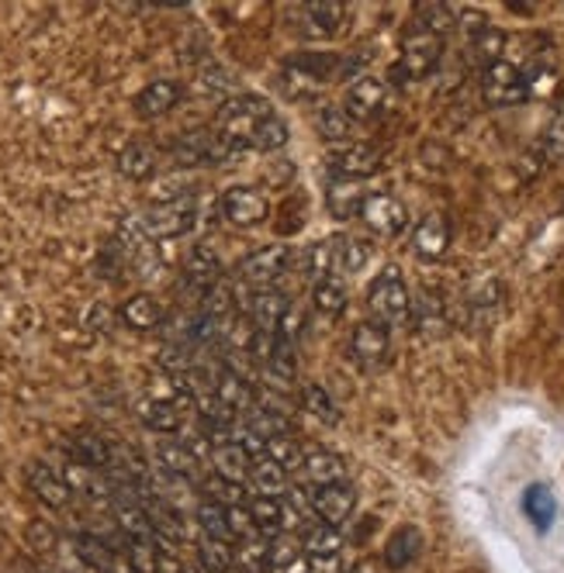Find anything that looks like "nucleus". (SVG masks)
Instances as JSON below:
<instances>
[{
  "mask_svg": "<svg viewBox=\"0 0 564 573\" xmlns=\"http://www.w3.org/2000/svg\"><path fill=\"white\" fill-rule=\"evenodd\" d=\"M191 405V398H184V401H170V398H142L139 401V418H142V425L146 429H153V432H163V435H170V432H177L181 425H184V411L181 408H187Z\"/></svg>",
  "mask_w": 564,
  "mask_h": 573,
  "instance_id": "nucleus-16",
  "label": "nucleus"
},
{
  "mask_svg": "<svg viewBox=\"0 0 564 573\" xmlns=\"http://www.w3.org/2000/svg\"><path fill=\"white\" fill-rule=\"evenodd\" d=\"M59 473H62V480H67V488L73 494H80L87 501H112V480H107L101 470L83 467V463L70 459Z\"/></svg>",
  "mask_w": 564,
  "mask_h": 573,
  "instance_id": "nucleus-20",
  "label": "nucleus"
},
{
  "mask_svg": "<svg viewBox=\"0 0 564 573\" xmlns=\"http://www.w3.org/2000/svg\"><path fill=\"white\" fill-rule=\"evenodd\" d=\"M384 83L375 80V77H360L350 83V91H346V115L357 118V121H371L381 107H384Z\"/></svg>",
  "mask_w": 564,
  "mask_h": 573,
  "instance_id": "nucleus-17",
  "label": "nucleus"
},
{
  "mask_svg": "<svg viewBox=\"0 0 564 573\" xmlns=\"http://www.w3.org/2000/svg\"><path fill=\"white\" fill-rule=\"evenodd\" d=\"M229 142L219 136V131H191L177 142V160L184 166H202V163H219L229 156Z\"/></svg>",
  "mask_w": 564,
  "mask_h": 573,
  "instance_id": "nucleus-10",
  "label": "nucleus"
},
{
  "mask_svg": "<svg viewBox=\"0 0 564 573\" xmlns=\"http://www.w3.org/2000/svg\"><path fill=\"white\" fill-rule=\"evenodd\" d=\"M198 528H202V536H211V539H222V542H232L235 546V536H232V528H229V515H226V504L219 501H211V498H202L198 501Z\"/></svg>",
  "mask_w": 564,
  "mask_h": 573,
  "instance_id": "nucleus-34",
  "label": "nucleus"
},
{
  "mask_svg": "<svg viewBox=\"0 0 564 573\" xmlns=\"http://www.w3.org/2000/svg\"><path fill=\"white\" fill-rule=\"evenodd\" d=\"M184 277L194 286H202V291H211V286L219 283V259H215L211 249H194L184 259Z\"/></svg>",
  "mask_w": 564,
  "mask_h": 573,
  "instance_id": "nucleus-37",
  "label": "nucleus"
},
{
  "mask_svg": "<svg viewBox=\"0 0 564 573\" xmlns=\"http://www.w3.org/2000/svg\"><path fill=\"white\" fill-rule=\"evenodd\" d=\"M0 542H4V528H0Z\"/></svg>",
  "mask_w": 564,
  "mask_h": 573,
  "instance_id": "nucleus-54",
  "label": "nucleus"
},
{
  "mask_svg": "<svg viewBox=\"0 0 564 573\" xmlns=\"http://www.w3.org/2000/svg\"><path fill=\"white\" fill-rule=\"evenodd\" d=\"M271 104L264 97H256V94H240V97H232L219 107V118H215V131L235 149V145H250L253 139V131L264 125L271 118Z\"/></svg>",
  "mask_w": 564,
  "mask_h": 573,
  "instance_id": "nucleus-1",
  "label": "nucleus"
},
{
  "mask_svg": "<svg viewBox=\"0 0 564 573\" xmlns=\"http://www.w3.org/2000/svg\"><path fill=\"white\" fill-rule=\"evenodd\" d=\"M271 573H309V553L295 539L271 542Z\"/></svg>",
  "mask_w": 564,
  "mask_h": 573,
  "instance_id": "nucleus-35",
  "label": "nucleus"
},
{
  "mask_svg": "<svg viewBox=\"0 0 564 573\" xmlns=\"http://www.w3.org/2000/svg\"><path fill=\"white\" fill-rule=\"evenodd\" d=\"M181 101V83H173V80H157V83H149L146 91H139L136 97V112L142 118H163L166 112H173Z\"/></svg>",
  "mask_w": 564,
  "mask_h": 573,
  "instance_id": "nucleus-24",
  "label": "nucleus"
},
{
  "mask_svg": "<svg viewBox=\"0 0 564 573\" xmlns=\"http://www.w3.org/2000/svg\"><path fill=\"white\" fill-rule=\"evenodd\" d=\"M194 214H198V208H194L191 197H173V201L146 208L139 218V229L149 238H177L194 229Z\"/></svg>",
  "mask_w": 564,
  "mask_h": 573,
  "instance_id": "nucleus-4",
  "label": "nucleus"
},
{
  "mask_svg": "<svg viewBox=\"0 0 564 573\" xmlns=\"http://www.w3.org/2000/svg\"><path fill=\"white\" fill-rule=\"evenodd\" d=\"M523 515L537 525V533H548L557 518V498L548 483H530L523 494Z\"/></svg>",
  "mask_w": 564,
  "mask_h": 573,
  "instance_id": "nucleus-26",
  "label": "nucleus"
},
{
  "mask_svg": "<svg viewBox=\"0 0 564 573\" xmlns=\"http://www.w3.org/2000/svg\"><path fill=\"white\" fill-rule=\"evenodd\" d=\"M28 488L35 491V498L42 504H49V508H56V512L70 508V501H73V491L67 488V480H62V473H56L49 463H32Z\"/></svg>",
  "mask_w": 564,
  "mask_h": 573,
  "instance_id": "nucleus-12",
  "label": "nucleus"
},
{
  "mask_svg": "<svg viewBox=\"0 0 564 573\" xmlns=\"http://www.w3.org/2000/svg\"><path fill=\"white\" fill-rule=\"evenodd\" d=\"M364 201H367V197L360 194L357 180H333V187H330V211L336 218H360Z\"/></svg>",
  "mask_w": 564,
  "mask_h": 573,
  "instance_id": "nucleus-38",
  "label": "nucleus"
},
{
  "mask_svg": "<svg viewBox=\"0 0 564 573\" xmlns=\"http://www.w3.org/2000/svg\"><path fill=\"white\" fill-rule=\"evenodd\" d=\"M198 557H202V570L226 573L235 563V546L211 536H198Z\"/></svg>",
  "mask_w": 564,
  "mask_h": 573,
  "instance_id": "nucleus-42",
  "label": "nucleus"
},
{
  "mask_svg": "<svg viewBox=\"0 0 564 573\" xmlns=\"http://www.w3.org/2000/svg\"><path fill=\"white\" fill-rule=\"evenodd\" d=\"M523 80H527V94L530 97H540V94H551L554 91V70L544 62V59H537L533 66H527L523 70Z\"/></svg>",
  "mask_w": 564,
  "mask_h": 573,
  "instance_id": "nucleus-47",
  "label": "nucleus"
},
{
  "mask_svg": "<svg viewBox=\"0 0 564 573\" xmlns=\"http://www.w3.org/2000/svg\"><path fill=\"white\" fill-rule=\"evenodd\" d=\"M360 218H364V225H367V229H371L375 235H384V238L399 235V232L408 225V211H405V204L395 201L392 194H371V197H367Z\"/></svg>",
  "mask_w": 564,
  "mask_h": 573,
  "instance_id": "nucleus-7",
  "label": "nucleus"
},
{
  "mask_svg": "<svg viewBox=\"0 0 564 573\" xmlns=\"http://www.w3.org/2000/svg\"><path fill=\"white\" fill-rule=\"evenodd\" d=\"M453 25H458V14L450 11V4H419L416 11V28L423 32H433L444 38V32H450Z\"/></svg>",
  "mask_w": 564,
  "mask_h": 573,
  "instance_id": "nucleus-43",
  "label": "nucleus"
},
{
  "mask_svg": "<svg viewBox=\"0 0 564 573\" xmlns=\"http://www.w3.org/2000/svg\"><path fill=\"white\" fill-rule=\"evenodd\" d=\"M412 246L423 259H440L450 246V222L444 214H426L416 225V235H412Z\"/></svg>",
  "mask_w": 564,
  "mask_h": 573,
  "instance_id": "nucleus-21",
  "label": "nucleus"
},
{
  "mask_svg": "<svg viewBox=\"0 0 564 573\" xmlns=\"http://www.w3.org/2000/svg\"><path fill=\"white\" fill-rule=\"evenodd\" d=\"M482 94L492 107H509V104H519L527 101V80H523V70H519L516 62L509 59H498L492 66H485V77H482Z\"/></svg>",
  "mask_w": 564,
  "mask_h": 573,
  "instance_id": "nucleus-5",
  "label": "nucleus"
},
{
  "mask_svg": "<svg viewBox=\"0 0 564 573\" xmlns=\"http://www.w3.org/2000/svg\"><path fill=\"white\" fill-rule=\"evenodd\" d=\"M267 459H274L285 473L288 470H301V463H306V449H301V443L291 432H285V435L267 438Z\"/></svg>",
  "mask_w": 564,
  "mask_h": 573,
  "instance_id": "nucleus-41",
  "label": "nucleus"
},
{
  "mask_svg": "<svg viewBox=\"0 0 564 573\" xmlns=\"http://www.w3.org/2000/svg\"><path fill=\"white\" fill-rule=\"evenodd\" d=\"M301 408H306L312 418H319V422H325V425H336L339 422V411H336L333 398L322 387H312L309 384L306 390H301Z\"/></svg>",
  "mask_w": 564,
  "mask_h": 573,
  "instance_id": "nucleus-46",
  "label": "nucleus"
},
{
  "mask_svg": "<svg viewBox=\"0 0 564 573\" xmlns=\"http://www.w3.org/2000/svg\"><path fill=\"white\" fill-rule=\"evenodd\" d=\"M301 332H306V312H301L298 304H288V312L280 315V321H277V339L280 342H288V346H295L298 339H301Z\"/></svg>",
  "mask_w": 564,
  "mask_h": 573,
  "instance_id": "nucleus-49",
  "label": "nucleus"
},
{
  "mask_svg": "<svg viewBox=\"0 0 564 573\" xmlns=\"http://www.w3.org/2000/svg\"><path fill=\"white\" fill-rule=\"evenodd\" d=\"M419 549H423L419 528L416 525H402V528H395L392 539H388V546H384V563L392 570H405L412 560L419 557Z\"/></svg>",
  "mask_w": 564,
  "mask_h": 573,
  "instance_id": "nucleus-28",
  "label": "nucleus"
},
{
  "mask_svg": "<svg viewBox=\"0 0 564 573\" xmlns=\"http://www.w3.org/2000/svg\"><path fill=\"white\" fill-rule=\"evenodd\" d=\"M215 398H219L232 414H235V411H250V408L256 405L253 387L240 377V373H232V370H226L222 377L215 381Z\"/></svg>",
  "mask_w": 564,
  "mask_h": 573,
  "instance_id": "nucleus-32",
  "label": "nucleus"
},
{
  "mask_svg": "<svg viewBox=\"0 0 564 573\" xmlns=\"http://www.w3.org/2000/svg\"><path fill=\"white\" fill-rule=\"evenodd\" d=\"M367 256H371V249L360 238L333 235L312 249V267L319 270V277H350L367 267Z\"/></svg>",
  "mask_w": 564,
  "mask_h": 573,
  "instance_id": "nucleus-2",
  "label": "nucleus"
},
{
  "mask_svg": "<svg viewBox=\"0 0 564 573\" xmlns=\"http://www.w3.org/2000/svg\"><path fill=\"white\" fill-rule=\"evenodd\" d=\"M232 566H240V573H271V539L256 536V539L235 542Z\"/></svg>",
  "mask_w": 564,
  "mask_h": 573,
  "instance_id": "nucleus-36",
  "label": "nucleus"
},
{
  "mask_svg": "<svg viewBox=\"0 0 564 573\" xmlns=\"http://www.w3.org/2000/svg\"><path fill=\"white\" fill-rule=\"evenodd\" d=\"M301 473L312 483V488H333V483H343L346 477V463L339 453L333 449H306V463H301Z\"/></svg>",
  "mask_w": 564,
  "mask_h": 573,
  "instance_id": "nucleus-19",
  "label": "nucleus"
},
{
  "mask_svg": "<svg viewBox=\"0 0 564 573\" xmlns=\"http://www.w3.org/2000/svg\"><path fill=\"white\" fill-rule=\"evenodd\" d=\"M246 512H250V518L256 525V533L264 539H271V542L288 528V512H285V504H280L277 498H253L246 504Z\"/></svg>",
  "mask_w": 564,
  "mask_h": 573,
  "instance_id": "nucleus-25",
  "label": "nucleus"
},
{
  "mask_svg": "<svg viewBox=\"0 0 564 573\" xmlns=\"http://www.w3.org/2000/svg\"><path fill=\"white\" fill-rule=\"evenodd\" d=\"M440 49H444V42L440 35H433V32H423L416 28L408 38H405V73L408 77H426L433 73V66L440 62Z\"/></svg>",
  "mask_w": 564,
  "mask_h": 573,
  "instance_id": "nucleus-15",
  "label": "nucleus"
},
{
  "mask_svg": "<svg viewBox=\"0 0 564 573\" xmlns=\"http://www.w3.org/2000/svg\"><path fill=\"white\" fill-rule=\"evenodd\" d=\"M122 321L128 328H139V332H149L163 321V304L153 294H136L122 304Z\"/></svg>",
  "mask_w": 564,
  "mask_h": 573,
  "instance_id": "nucleus-30",
  "label": "nucleus"
},
{
  "mask_svg": "<svg viewBox=\"0 0 564 573\" xmlns=\"http://www.w3.org/2000/svg\"><path fill=\"white\" fill-rule=\"evenodd\" d=\"M28 542H32V549L38 557H46V553H53V546H56V533L46 522H32L28 525Z\"/></svg>",
  "mask_w": 564,
  "mask_h": 573,
  "instance_id": "nucleus-51",
  "label": "nucleus"
},
{
  "mask_svg": "<svg viewBox=\"0 0 564 573\" xmlns=\"http://www.w3.org/2000/svg\"><path fill=\"white\" fill-rule=\"evenodd\" d=\"M118 173L125 176V180H149V176L157 173V152L142 142L125 145L122 156H118Z\"/></svg>",
  "mask_w": 564,
  "mask_h": 573,
  "instance_id": "nucleus-33",
  "label": "nucleus"
},
{
  "mask_svg": "<svg viewBox=\"0 0 564 573\" xmlns=\"http://www.w3.org/2000/svg\"><path fill=\"white\" fill-rule=\"evenodd\" d=\"M288 270V249L285 246H267V249H256L253 256L243 259V280L260 286V291H271V283Z\"/></svg>",
  "mask_w": 564,
  "mask_h": 573,
  "instance_id": "nucleus-9",
  "label": "nucleus"
},
{
  "mask_svg": "<svg viewBox=\"0 0 564 573\" xmlns=\"http://www.w3.org/2000/svg\"><path fill=\"white\" fill-rule=\"evenodd\" d=\"M306 21L315 38H333L346 25V4H339V0H315V4H306Z\"/></svg>",
  "mask_w": 564,
  "mask_h": 573,
  "instance_id": "nucleus-27",
  "label": "nucleus"
},
{
  "mask_svg": "<svg viewBox=\"0 0 564 573\" xmlns=\"http://www.w3.org/2000/svg\"><path fill=\"white\" fill-rule=\"evenodd\" d=\"M301 549H306L309 557H339V549H343V533L336 525H312L309 533H306V542H301Z\"/></svg>",
  "mask_w": 564,
  "mask_h": 573,
  "instance_id": "nucleus-39",
  "label": "nucleus"
},
{
  "mask_svg": "<svg viewBox=\"0 0 564 573\" xmlns=\"http://www.w3.org/2000/svg\"><path fill=\"white\" fill-rule=\"evenodd\" d=\"M250 145L260 149V152H277V149H285V145H288V125H285V118L271 115L264 125H260V128L253 131Z\"/></svg>",
  "mask_w": 564,
  "mask_h": 573,
  "instance_id": "nucleus-44",
  "label": "nucleus"
},
{
  "mask_svg": "<svg viewBox=\"0 0 564 573\" xmlns=\"http://www.w3.org/2000/svg\"><path fill=\"white\" fill-rule=\"evenodd\" d=\"M350 125H354V118L339 112V107H330V112H322V118H319L322 139H330V142H343L346 136H350Z\"/></svg>",
  "mask_w": 564,
  "mask_h": 573,
  "instance_id": "nucleus-48",
  "label": "nucleus"
},
{
  "mask_svg": "<svg viewBox=\"0 0 564 573\" xmlns=\"http://www.w3.org/2000/svg\"><path fill=\"white\" fill-rule=\"evenodd\" d=\"M367 307L375 312V321L388 325H405L412 315V297H408V286L405 277L399 273V267H388L375 283H371V294H367Z\"/></svg>",
  "mask_w": 564,
  "mask_h": 573,
  "instance_id": "nucleus-3",
  "label": "nucleus"
},
{
  "mask_svg": "<svg viewBox=\"0 0 564 573\" xmlns=\"http://www.w3.org/2000/svg\"><path fill=\"white\" fill-rule=\"evenodd\" d=\"M250 483H253L256 498H280V494H288V477H285V470H280L277 463L267 459V456L253 459Z\"/></svg>",
  "mask_w": 564,
  "mask_h": 573,
  "instance_id": "nucleus-31",
  "label": "nucleus"
},
{
  "mask_svg": "<svg viewBox=\"0 0 564 573\" xmlns=\"http://www.w3.org/2000/svg\"><path fill=\"white\" fill-rule=\"evenodd\" d=\"M346 297H350V294H346L343 277H319L315 286H312V301H315L319 312H325V315H339L346 307Z\"/></svg>",
  "mask_w": 564,
  "mask_h": 573,
  "instance_id": "nucleus-40",
  "label": "nucleus"
},
{
  "mask_svg": "<svg viewBox=\"0 0 564 573\" xmlns=\"http://www.w3.org/2000/svg\"><path fill=\"white\" fill-rule=\"evenodd\" d=\"M285 312H288V301L277 291H256L250 301V318L256 321V332H264V336L277 332V321Z\"/></svg>",
  "mask_w": 564,
  "mask_h": 573,
  "instance_id": "nucleus-29",
  "label": "nucleus"
},
{
  "mask_svg": "<svg viewBox=\"0 0 564 573\" xmlns=\"http://www.w3.org/2000/svg\"><path fill=\"white\" fill-rule=\"evenodd\" d=\"M250 467L253 459L246 456V449H240L232 443V438H219V443L211 446V470L215 477H222L235 488H243V480H250Z\"/></svg>",
  "mask_w": 564,
  "mask_h": 573,
  "instance_id": "nucleus-18",
  "label": "nucleus"
},
{
  "mask_svg": "<svg viewBox=\"0 0 564 573\" xmlns=\"http://www.w3.org/2000/svg\"><path fill=\"white\" fill-rule=\"evenodd\" d=\"M70 459L107 473V470H112V463H115V449L94 432H77V435H70Z\"/></svg>",
  "mask_w": 564,
  "mask_h": 573,
  "instance_id": "nucleus-23",
  "label": "nucleus"
},
{
  "mask_svg": "<svg viewBox=\"0 0 564 573\" xmlns=\"http://www.w3.org/2000/svg\"><path fill=\"white\" fill-rule=\"evenodd\" d=\"M548 152H551V156H564V112H561V115L554 118V125H551Z\"/></svg>",
  "mask_w": 564,
  "mask_h": 573,
  "instance_id": "nucleus-52",
  "label": "nucleus"
},
{
  "mask_svg": "<svg viewBox=\"0 0 564 573\" xmlns=\"http://www.w3.org/2000/svg\"><path fill=\"white\" fill-rule=\"evenodd\" d=\"M267 211H271L267 197L260 190H253V187H232L222 197V214H226V222L235 225V229L260 225L267 218Z\"/></svg>",
  "mask_w": 564,
  "mask_h": 573,
  "instance_id": "nucleus-8",
  "label": "nucleus"
},
{
  "mask_svg": "<svg viewBox=\"0 0 564 573\" xmlns=\"http://www.w3.org/2000/svg\"><path fill=\"white\" fill-rule=\"evenodd\" d=\"M157 463L166 477H181L187 483H198L202 480V459L194 456V449L187 443H173V438H163L157 443Z\"/></svg>",
  "mask_w": 564,
  "mask_h": 573,
  "instance_id": "nucleus-13",
  "label": "nucleus"
},
{
  "mask_svg": "<svg viewBox=\"0 0 564 573\" xmlns=\"http://www.w3.org/2000/svg\"><path fill=\"white\" fill-rule=\"evenodd\" d=\"M309 501H312V512L319 515V522L336 525V528L354 515V504H357L354 491L346 488V483H333V488H312Z\"/></svg>",
  "mask_w": 564,
  "mask_h": 573,
  "instance_id": "nucleus-11",
  "label": "nucleus"
},
{
  "mask_svg": "<svg viewBox=\"0 0 564 573\" xmlns=\"http://www.w3.org/2000/svg\"><path fill=\"white\" fill-rule=\"evenodd\" d=\"M157 573H187L184 560L177 557V546L166 539H157Z\"/></svg>",
  "mask_w": 564,
  "mask_h": 573,
  "instance_id": "nucleus-50",
  "label": "nucleus"
},
{
  "mask_svg": "<svg viewBox=\"0 0 564 573\" xmlns=\"http://www.w3.org/2000/svg\"><path fill=\"white\" fill-rule=\"evenodd\" d=\"M354 356L367 366H375L388 356V328L381 321H360L350 336Z\"/></svg>",
  "mask_w": 564,
  "mask_h": 573,
  "instance_id": "nucleus-22",
  "label": "nucleus"
},
{
  "mask_svg": "<svg viewBox=\"0 0 564 573\" xmlns=\"http://www.w3.org/2000/svg\"><path fill=\"white\" fill-rule=\"evenodd\" d=\"M330 166L336 180H364L381 166V152H375L371 145H343L330 156Z\"/></svg>",
  "mask_w": 564,
  "mask_h": 573,
  "instance_id": "nucleus-14",
  "label": "nucleus"
},
{
  "mask_svg": "<svg viewBox=\"0 0 564 573\" xmlns=\"http://www.w3.org/2000/svg\"><path fill=\"white\" fill-rule=\"evenodd\" d=\"M339 557H309V573H339Z\"/></svg>",
  "mask_w": 564,
  "mask_h": 573,
  "instance_id": "nucleus-53",
  "label": "nucleus"
},
{
  "mask_svg": "<svg viewBox=\"0 0 564 573\" xmlns=\"http://www.w3.org/2000/svg\"><path fill=\"white\" fill-rule=\"evenodd\" d=\"M73 549L77 557L91 566L94 573H139L128 560L125 549H118L115 542H107L104 536H94V533H77L73 536Z\"/></svg>",
  "mask_w": 564,
  "mask_h": 573,
  "instance_id": "nucleus-6",
  "label": "nucleus"
},
{
  "mask_svg": "<svg viewBox=\"0 0 564 573\" xmlns=\"http://www.w3.org/2000/svg\"><path fill=\"white\" fill-rule=\"evenodd\" d=\"M503 49H506V35L498 32V28H479L471 35V52L479 56L485 66H492V62H498L503 59Z\"/></svg>",
  "mask_w": 564,
  "mask_h": 573,
  "instance_id": "nucleus-45",
  "label": "nucleus"
}]
</instances>
